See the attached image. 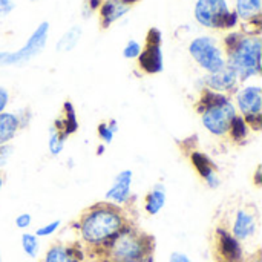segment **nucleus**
I'll list each match as a JSON object with an SVG mask.
<instances>
[{"label":"nucleus","instance_id":"f257e3e1","mask_svg":"<svg viewBox=\"0 0 262 262\" xmlns=\"http://www.w3.org/2000/svg\"><path fill=\"white\" fill-rule=\"evenodd\" d=\"M124 227L126 223L121 210L111 204H97L89 207L78 223L83 241L106 250Z\"/></svg>","mask_w":262,"mask_h":262},{"label":"nucleus","instance_id":"f03ea898","mask_svg":"<svg viewBox=\"0 0 262 262\" xmlns=\"http://www.w3.org/2000/svg\"><path fill=\"white\" fill-rule=\"evenodd\" d=\"M154 252V239L124 227L111 243L107 253L112 262H132Z\"/></svg>","mask_w":262,"mask_h":262},{"label":"nucleus","instance_id":"7ed1b4c3","mask_svg":"<svg viewBox=\"0 0 262 262\" xmlns=\"http://www.w3.org/2000/svg\"><path fill=\"white\" fill-rule=\"evenodd\" d=\"M241 80L261 72V40L258 37H246L238 48L229 54V64Z\"/></svg>","mask_w":262,"mask_h":262},{"label":"nucleus","instance_id":"20e7f679","mask_svg":"<svg viewBox=\"0 0 262 262\" xmlns=\"http://www.w3.org/2000/svg\"><path fill=\"white\" fill-rule=\"evenodd\" d=\"M189 51L192 54V57L204 68L207 69L210 74L218 72L220 69H223L226 66L223 52L218 49V46L215 45V40L210 37H200L195 38L190 46Z\"/></svg>","mask_w":262,"mask_h":262},{"label":"nucleus","instance_id":"39448f33","mask_svg":"<svg viewBox=\"0 0 262 262\" xmlns=\"http://www.w3.org/2000/svg\"><path fill=\"white\" fill-rule=\"evenodd\" d=\"M48 29L49 23L43 21L31 35L28 43L17 52H0V64H17V63H25L35 57L46 45L48 38Z\"/></svg>","mask_w":262,"mask_h":262},{"label":"nucleus","instance_id":"423d86ee","mask_svg":"<svg viewBox=\"0 0 262 262\" xmlns=\"http://www.w3.org/2000/svg\"><path fill=\"white\" fill-rule=\"evenodd\" d=\"M229 12L230 11L226 0H200L195 8L196 20L201 25L215 29L224 28V21Z\"/></svg>","mask_w":262,"mask_h":262},{"label":"nucleus","instance_id":"0eeeda50","mask_svg":"<svg viewBox=\"0 0 262 262\" xmlns=\"http://www.w3.org/2000/svg\"><path fill=\"white\" fill-rule=\"evenodd\" d=\"M235 117H236L235 106L230 101H227L224 104L206 109V112L203 114V123L206 129L213 135H226Z\"/></svg>","mask_w":262,"mask_h":262},{"label":"nucleus","instance_id":"6e6552de","mask_svg":"<svg viewBox=\"0 0 262 262\" xmlns=\"http://www.w3.org/2000/svg\"><path fill=\"white\" fill-rule=\"evenodd\" d=\"M216 261L243 262V249L238 239L226 229H216Z\"/></svg>","mask_w":262,"mask_h":262},{"label":"nucleus","instance_id":"1a4fd4ad","mask_svg":"<svg viewBox=\"0 0 262 262\" xmlns=\"http://www.w3.org/2000/svg\"><path fill=\"white\" fill-rule=\"evenodd\" d=\"M238 104L244 115H259L262 111V89L250 86L238 94Z\"/></svg>","mask_w":262,"mask_h":262},{"label":"nucleus","instance_id":"9d476101","mask_svg":"<svg viewBox=\"0 0 262 262\" xmlns=\"http://www.w3.org/2000/svg\"><path fill=\"white\" fill-rule=\"evenodd\" d=\"M130 183H132V172L123 170L115 177L114 186L107 190L106 200L114 201L117 204H123L129 200L130 195Z\"/></svg>","mask_w":262,"mask_h":262},{"label":"nucleus","instance_id":"9b49d317","mask_svg":"<svg viewBox=\"0 0 262 262\" xmlns=\"http://www.w3.org/2000/svg\"><path fill=\"white\" fill-rule=\"evenodd\" d=\"M255 232H256V216L244 209L238 210L232 229V236L238 241H244L250 238Z\"/></svg>","mask_w":262,"mask_h":262},{"label":"nucleus","instance_id":"f8f14e48","mask_svg":"<svg viewBox=\"0 0 262 262\" xmlns=\"http://www.w3.org/2000/svg\"><path fill=\"white\" fill-rule=\"evenodd\" d=\"M236 72L227 64L218 72H213L209 77H206V83L210 88V91H230L236 86Z\"/></svg>","mask_w":262,"mask_h":262},{"label":"nucleus","instance_id":"ddd939ff","mask_svg":"<svg viewBox=\"0 0 262 262\" xmlns=\"http://www.w3.org/2000/svg\"><path fill=\"white\" fill-rule=\"evenodd\" d=\"M138 64L146 74H157L163 69V54L160 46H146L138 55Z\"/></svg>","mask_w":262,"mask_h":262},{"label":"nucleus","instance_id":"4468645a","mask_svg":"<svg viewBox=\"0 0 262 262\" xmlns=\"http://www.w3.org/2000/svg\"><path fill=\"white\" fill-rule=\"evenodd\" d=\"M83 261V253L78 250L75 246H52L46 256L45 262H81Z\"/></svg>","mask_w":262,"mask_h":262},{"label":"nucleus","instance_id":"2eb2a0df","mask_svg":"<svg viewBox=\"0 0 262 262\" xmlns=\"http://www.w3.org/2000/svg\"><path fill=\"white\" fill-rule=\"evenodd\" d=\"M129 8L130 6L124 5L121 0H106V2H101V6H100L101 26L107 28L112 21H115L121 15H124L129 11Z\"/></svg>","mask_w":262,"mask_h":262},{"label":"nucleus","instance_id":"dca6fc26","mask_svg":"<svg viewBox=\"0 0 262 262\" xmlns=\"http://www.w3.org/2000/svg\"><path fill=\"white\" fill-rule=\"evenodd\" d=\"M20 121L14 114H0V146L14 138L18 130Z\"/></svg>","mask_w":262,"mask_h":262},{"label":"nucleus","instance_id":"f3484780","mask_svg":"<svg viewBox=\"0 0 262 262\" xmlns=\"http://www.w3.org/2000/svg\"><path fill=\"white\" fill-rule=\"evenodd\" d=\"M166 203V190L161 184H157L146 198V210L149 215H157Z\"/></svg>","mask_w":262,"mask_h":262},{"label":"nucleus","instance_id":"a211bd4d","mask_svg":"<svg viewBox=\"0 0 262 262\" xmlns=\"http://www.w3.org/2000/svg\"><path fill=\"white\" fill-rule=\"evenodd\" d=\"M227 101H229V98H227L226 95H221V94H218V92H215V91L206 89V91L203 92V97H201L198 106H196V112H198V114H204L206 109L213 107V106L224 104V103H227Z\"/></svg>","mask_w":262,"mask_h":262},{"label":"nucleus","instance_id":"6ab92c4d","mask_svg":"<svg viewBox=\"0 0 262 262\" xmlns=\"http://www.w3.org/2000/svg\"><path fill=\"white\" fill-rule=\"evenodd\" d=\"M236 14L246 20L261 15V0H236Z\"/></svg>","mask_w":262,"mask_h":262},{"label":"nucleus","instance_id":"aec40b11","mask_svg":"<svg viewBox=\"0 0 262 262\" xmlns=\"http://www.w3.org/2000/svg\"><path fill=\"white\" fill-rule=\"evenodd\" d=\"M81 37V28L80 26H74L71 28L66 34H63V37L58 40L57 43V51L58 52H68L71 49L75 48V45L78 43Z\"/></svg>","mask_w":262,"mask_h":262},{"label":"nucleus","instance_id":"412c9836","mask_svg":"<svg viewBox=\"0 0 262 262\" xmlns=\"http://www.w3.org/2000/svg\"><path fill=\"white\" fill-rule=\"evenodd\" d=\"M190 160L195 166V169L198 170V173L206 180L207 177H210L212 173H215V169L212 166V161L209 160L207 155L201 154V152H193L190 155Z\"/></svg>","mask_w":262,"mask_h":262},{"label":"nucleus","instance_id":"4be33fe9","mask_svg":"<svg viewBox=\"0 0 262 262\" xmlns=\"http://www.w3.org/2000/svg\"><path fill=\"white\" fill-rule=\"evenodd\" d=\"M78 129V123H77V117H75V111L71 101L64 103V120H63V134L64 135H71Z\"/></svg>","mask_w":262,"mask_h":262},{"label":"nucleus","instance_id":"5701e85b","mask_svg":"<svg viewBox=\"0 0 262 262\" xmlns=\"http://www.w3.org/2000/svg\"><path fill=\"white\" fill-rule=\"evenodd\" d=\"M229 130H230V135H232L233 141L241 143L243 140H246V138H247V124H246V121H244V117L236 115V117L233 118V121H232Z\"/></svg>","mask_w":262,"mask_h":262},{"label":"nucleus","instance_id":"b1692460","mask_svg":"<svg viewBox=\"0 0 262 262\" xmlns=\"http://www.w3.org/2000/svg\"><path fill=\"white\" fill-rule=\"evenodd\" d=\"M66 138L68 135H64L63 132H58L54 126L49 129V150L52 155H58L63 150Z\"/></svg>","mask_w":262,"mask_h":262},{"label":"nucleus","instance_id":"393cba45","mask_svg":"<svg viewBox=\"0 0 262 262\" xmlns=\"http://www.w3.org/2000/svg\"><path fill=\"white\" fill-rule=\"evenodd\" d=\"M21 247H23L25 253L29 258H35L37 253H38V241H37V236L35 235H31V233H25L21 236Z\"/></svg>","mask_w":262,"mask_h":262},{"label":"nucleus","instance_id":"a878e982","mask_svg":"<svg viewBox=\"0 0 262 262\" xmlns=\"http://www.w3.org/2000/svg\"><path fill=\"white\" fill-rule=\"evenodd\" d=\"M115 130H117V121H115V120H112L109 124L101 123V124L98 126V134H100V137H101V140H103L104 143H111V141H112Z\"/></svg>","mask_w":262,"mask_h":262},{"label":"nucleus","instance_id":"bb28decb","mask_svg":"<svg viewBox=\"0 0 262 262\" xmlns=\"http://www.w3.org/2000/svg\"><path fill=\"white\" fill-rule=\"evenodd\" d=\"M243 31L246 34H250V35H258L261 32V15L250 18V23H244Z\"/></svg>","mask_w":262,"mask_h":262},{"label":"nucleus","instance_id":"cd10ccee","mask_svg":"<svg viewBox=\"0 0 262 262\" xmlns=\"http://www.w3.org/2000/svg\"><path fill=\"white\" fill-rule=\"evenodd\" d=\"M243 38H244V37H243L241 34H238V32H232L230 35H227V37L224 38V45H226L227 54H232V52L238 48V45L241 43Z\"/></svg>","mask_w":262,"mask_h":262},{"label":"nucleus","instance_id":"c85d7f7f","mask_svg":"<svg viewBox=\"0 0 262 262\" xmlns=\"http://www.w3.org/2000/svg\"><path fill=\"white\" fill-rule=\"evenodd\" d=\"M140 52H141L140 45H138L135 40H130V41L127 43V46L124 48L123 55H124L126 58H135V57H138V55H140Z\"/></svg>","mask_w":262,"mask_h":262},{"label":"nucleus","instance_id":"c756f323","mask_svg":"<svg viewBox=\"0 0 262 262\" xmlns=\"http://www.w3.org/2000/svg\"><path fill=\"white\" fill-rule=\"evenodd\" d=\"M60 224H61V221H54V223H51V224H48L45 227H40L35 232V236H49V235H52V233L57 232V229L60 227Z\"/></svg>","mask_w":262,"mask_h":262},{"label":"nucleus","instance_id":"7c9ffc66","mask_svg":"<svg viewBox=\"0 0 262 262\" xmlns=\"http://www.w3.org/2000/svg\"><path fill=\"white\" fill-rule=\"evenodd\" d=\"M146 41L149 46H160L161 45V32L157 28H150L146 37Z\"/></svg>","mask_w":262,"mask_h":262},{"label":"nucleus","instance_id":"2f4dec72","mask_svg":"<svg viewBox=\"0 0 262 262\" xmlns=\"http://www.w3.org/2000/svg\"><path fill=\"white\" fill-rule=\"evenodd\" d=\"M244 121L247 126H250L253 130H261L262 129V115H246Z\"/></svg>","mask_w":262,"mask_h":262},{"label":"nucleus","instance_id":"473e14b6","mask_svg":"<svg viewBox=\"0 0 262 262\" xmlns=\"http://www.w3.org/2000/svg\"><path fill=\"white\" fill-rule=\"evenodd\" d=\"M31 221H32V218H31V215H29V213H21V215H18V216H17V220H15V226H17L18 229H26V227H29Z\"/></svg>","mask_w":262,"mask_h":262},{"label":"nucleus","instance_id":"72a5a7b5","mask_svg":"<svg viewBox=\"0 0 262 262\" xmlns=\"http://www.w3.org/2000/svg\"><path fill=\"white\" fill-rule=\"evenodd\" d=\"M12 154V147L11 146H0V167H3L8 163L9 155Z\"/></svg>","mask_w":262,"mask_h":262},{"label":"nucleus","instance_id":"f704fd0d","mask_svg":"<svg viewBox=\"0 0 262 262\" xmlns=\"http://www.w3.org/2000/svg\"><path fill=\"white\" fill-rule=\"evenodd\" d=\"M14 9V3L11 0H0V17L9 14Z\"/></svg>","mask_w":262,"mask_h":262},{"label":"nucleus","instance_id":"c9c22d12","mask_svg":"<svg viewBox=\"0 0 262 262\" xmlns=\"http://www.w3.org/2000/svg\"><path fill=\"white\" fill-rule=\"evenodd\" d=\"M236 25H238V14H236V11L229 12V15L226 17V21H224V28H233Z\"/></svg>","mask_w":262,"mask_h":262},{"label":"nucleus","instance_id":"e433bc0d","mask_svg":"<svg viewBox=\"0 0 262 262\" xmlns=\"http://www.w3.org/2000/svg\"><path fill=\"white\" fill-rule=\"evenodd\" d=\"M170 262H192L186 255H183V253H172L170 255Z\"/></svg>","mask_w":262,"mask_h":262},{"label":"nucleus","instance_id":"4c0bfd02","mask_svg":"<svg viewBox=\"0 0 262 262\" xmlns=\"http://www.w3.org/2000/svg\"><path fill=\"white\" fill-rule=\"evenodd\" d=\"M6 104H8V92L3 88H0V114L5 109Z\"/></svg>","mask_w":262,"mask_h":262},{"label":"nucleus","instance_id":"58836bf2","mask_svg":"<svg viewBox=\"0 0 262 262\" xmlns=\"http://www.w3.org/2000/svg\"><path fill=\"white\" fill-rule=\"evenodd\" d=\"M206 181H207L209 187H218V184H220V180H218L216 172H215V173H212L210 177H207V178H206Z\"/></svg>","mask_w":262,"mask_h":262},{"label":"nucleus","instance_id":"ea45409f","mask_svg":"<svg viewBox=\"0 0 262 262\" xmlns=\"http://www.w3.org/2000/svg\"><path fill=\"white\" fill-rule=\"evenodd\" d=\"M101 5V0H89V6L91 9H97Z\"/></svg>","mask_w":262,"mask_h":262},{"label":"nucleus","instance_id":"a19ab883","mask_svg":"<svg viewBox=\"0 0 262 262\" xmlns=\"http://www.w3.org/2000/svg\"><path fill=\"white\" fill-rule=\"evenodd\" d=\"M255 183H256V186H261V166H259V167H258V170H256Z\"/></svg>","mask_w":262,"mask_h":262},{"label":"nucleus","instance_id":"79ce46f5","mask_svg":"<svg viewBox=\"0 0 262 262\" xmlns=\"http://www.w3.org/2000/svg\"><path fill=\"white\" fill-rule=\"evenodd\" d=\"M132 262H154V255H149V256H144V258H140V259Z\"/></svg>","mask_w":262,"mask_h":262},{"label":"nucleus","instance_id":"37998d69","mask_svg":"<svg viewBox=\"0 0 262 262\" xmlns=\"http://www.w3.org/2000/svg\"><path fill=\"white\" fill-rule=\"evenodd\" d=\"M124 5H127V6H130V5H134V3H137V2H140V0H121Z\"/></svg>","mask_w":262,"mask_h":262},{"label":"nucleus","instance_id":"c03bdc74","mask_svg":"<svg viewBox=\"0 0 262 262\" xmlns=\"http://www.w3.org/2000/svg\"><path fill=\"white\" fill-rule=\"evenodd\" d=\"M104 154V146H98V150H97V155H101Z\"/></svg>","mask_w":262,"mask_h":262},{"label":"nucleus","instance_id":"a18cd8bd","mask_svg":"<svg viewBox=\"0 0 262 262\" xmlns=\"http://www.w3.org/2000/svg\"><path fill=\"white\" fill-rule=\"evenodd\" d=\"M253 262H262V261H261V256L258 255V256H256V259H255V261H253Z\"/></svg>","mask_w":262,"mask_h":262},{"label":"nucleus","instance_id":"49530a36","mask_svg":"<svg viewBox=\"0 0 262 262\" xmlns=\"http://www.w3.org/2000/svg\"><path fill=\"white\" fill-rule=\"evenodd\" d=\"M2 184H3V180H2V177H0V189H2Z\"/></svg>","mask_w":262,"mask_h":262},{"label":"nucleus","instance_id":"de8ad7c7","mask_svg":"<svg viewBox=\"0 0 262 262\" xmlns=\"http://www.w3.org/2000/svg\"><path fill=\"white\" fill-rule=\"evenodd\" d=\"M0 262H2V252H0Z\"/></svg>","mask_w":262,"mask_h":262}]
</instances>
